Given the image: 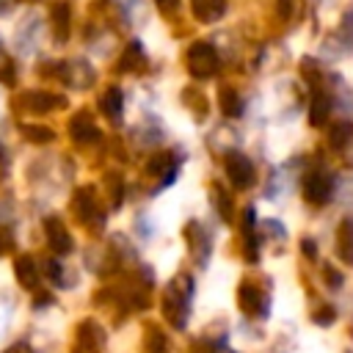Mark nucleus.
I'll return each instance as SVG.
<instances>
[{
	"instance_id": "obj_22",
	"label": "nucleus",
	"mask_w": 353,
	"mask_h": 353,
	"mask_svg": "<svg viewBox=\"0 0 353 353\" xmlns=\"http://www.w3.org/2000/svg\"><path fill=\"white\" fill-rule=\"evenodd\" d=\"M165 347H168V342L157 334V328H152V342H149V350L152 353H165Z\"/></svg>"
},
{
	"instance_id": "obj_20",
	"label": "nucleus",
	"mask_w": 353,
	"mask_h": 353,
	"mask_svg": "<svg viewBox=\"0 0 353 353\" xmlns=\"http://www.w3.org/2000/svg\"><path fill=\"white\" fill-rule=\"evenodd\" d=\"M22 132H25V138L39 141V143L52 141V130H47V127H22Z\"/></svg>"
},
{
	"instance_id": "obj_2",
	"label": "nucleus",
	"mask_w": 353,
	"mask_h": 353,
	"mask_svg": "<svg viewBox=\"0 0 353 353\" xmlns=\"http://www.w3.org/2000/svg\"><path fill=\"white\" fill-rule=\"evenodd\" d=\"M185 63H188V72H190L193 77L207 80V77H212V74L218 72L221 58H218V52H215L212 44L196 41V44H190V50H188V55H185Z\"/></svg>"
},
{
	"instance_id": "obj_1",
	"label": "nucleus",
	"mask_w": 353,
	"mask_h": 353,
	"mask_svg": "<svg viewBox=\"0 0 353 353\" xmlns=\"http://www.w3.org/2000/svg\"><path fill=\"white\" fill-rule=\"evenodd\" d=\"M190 295H193V279L188 273H179L168 287H165V295H163V314L168 317V323L174 328H185L188 323V303H190Z\"/></svg>"
},
{
	"instance_id": "obj_7",
	"label": "nucleus",
	"mask_w": 353,
	"mask_h": 353,
	"mask_svg": "<svg viewBox=\"0 0 353 353\" xmlns=\"http://www.w3.org/2000/svg\"><path fill=\"white\" fill-rule=\"evenodd\" d=\"M190 8H193V17L199 22H215L223 17L226 0H190Z\"/></svg>"
},
{
	"instance_id": "obj_9",
	"label": "nucleus",
	"mask_w": 353,
	"mask_h": 353,
	"mask_svg": "<svg viewBox=\"0 0 353 353\" xmlns=\"http://www.w3.org/2000/svg\"><path fill=\"white\" fill-rule=\"evenodd\" d=\"M69 130H72V138H74L77 143H91V141L99 138V130L94 127V121H91L85 113H77V116L72 119Z\"/></svg>"
},
{
	"instance_id": "obj_10",
	"label": "nucleus",
	"mask_w": 353,
	"mask_h": 353,
	"mask_svg": "<svg viewBox=\"0 0 353 353\" xmlns=\"http://www.w3.org/2000/svg\"><path fill=\"white\" fill-rule=\"evenodd\" d=\"M74 212L80 215V221L91 223L97 218V199H94V188H80L74 193Z\"/></svg>"
},
{
	"instance_id": "obj_15",
	"label": "nucleus",
	"mask_w": 353,
	"mask_h": 353,
	"mask_svg": "<svg viewBox=\"0 0 353 353\" xmlns=\"http://www.w3.org/2000/svg\"><path fill=\"white\" fill-rule=\"evenodd\" d=\"M328 143H331L334 149H347V146L353 143V121H339L336 127H331Z\"/></svg>"
},
{
	"instance_id": "obj_26",
	"label": "nucleus",
	"mask_w": 353,
	"mask_h": 353,
	"mask_svg": "<svg viewBox=\"0 0 353 353\" xmlns=\"http://www.w3.org/2000/svg\"><path fill=\"white\" fill-rule=\"evenodd\" d=\"M303 251H306L309 256H314V245H312V240H303Z\"/></svg>"
},
{
	"instance_id": "obj_6",
	"label": "nucleus",
	"mask_w": 353,
	"mask_h": 353,
	"mask_svg": "<svg viewBox=\"0 0 353 353\" xmlns=\"http://www.w3.org/2000/svg\"><path fill=\"white\" fill-rule=\"evenodd\" d=\"M44 234H47V243L52 245L55 254H69V251H72V234H69V229L63 226L61 218L50 215V218L44 221Z\"/></svg>"
},
{
	"instance_id": "obj_18",
	"label": "nucleus",
	"mask_w": 353,
	"mask_h": 353,
	"mask_svg": "<svg viewBox=\"0 0 353 353\" xmlns=\"http://www.w3.org/2000/svg\"><path fill=\"white\" fill-rule=\"evenodd\" d=\"M221 110H223L226 116H240L243 102H240L237 91H232V88H221Z\"/></svg>"
},
{
	"instance_id": "obj_17",
	"label": "nucleus",
	"mask_w": 353,
	"mask_h": 353,
	"mask_svg": "<svg viewBox=\"0 0 353 353\" xmlns=\"http://www.w3.org/2000/svg\"><path fill=\"white\" fill-rule=\"evenodd\" d=\"M25 99H28V108H30L33 113H47V110L55 105V97H52V94H44V91H33V94H28Z\"/></svg>"
},
{
	"instance_id": "obj_12",
	"label": "nucleus",
	"mask_w": 353,
	"mask_h": 353,
	"mask_svg": "<svg viewBox=\"0 0 353 353\" xmlns=\"http://www.w3.org/2000/svg\"><path fill=\"white\" fill-rule=\"evenodd\" d=\"M185 234H188V243H190V248H193V256L199 259V265H204V262H207V254H210V243H207L204 229H201L199 223H190V226L185 229Z\"/></svg>"
},
{
	"instance_id": "obj_21",
	"label": "nucleus",
	"mask_w": 353,
	"mask_h": 353,
	"mask_svg": "<svg viewBox=\"0 0 353 353\" xmlns=\"http://www.w3.org/2000/svg\"><path fill=\"white\" fill-rule=\"evenodd\" d=\"M44 273L55 281V284H63V268H61V262H55V259H50L47 265H44Z\"/></svg>"
},
{
	"instance_id": "obj_4",
	"label": "nucleus",
	"mask_w": 353,
	"mask_h": 353,
	"mask_svg": "<svg viewBox=\"0 0 353 353\" xmlns=\"http://www.w3.org/2000/svg\"><path fill=\"white\" fill-rule=\"evenodd\" d=\"M226 176H229L232 188L245 190V188L254 185V163L243 152H229V157H226Z\"/></svg>"
},
{
	"instance_id": "obj_19",
	"label": "nucleus",
	"mask_w": 353,
	"mask_h": 353,
	"mask_svg": "<svg viewBox=\"0 0 353 353\" xmlns=\"http://www.w3.org/2000/svg\"><path fill=\"white\" fill-rule=\"evenodd\" d=\"M141 61H143V55H141V44H138V41H132V44L127 47L124 58L119 61V69H135Z\"/></svg>"
},
{
	"instance_id": "obj_24",
	"label": "nucleus",
	"mask_w": 353,
	"mask_h": 353,
	"mask_svg": "<svg viewBox=\"0 0 353 353\" xmlns=\"http://www.w3.org/2000/svg\"><path fill=\"white\" fill-rule=\"evenodd\" d=\"M157 3V8L163 11V14H174L176 8H179V0H154Z\"/></svg>"
},
{
	"instance_id": "obj_8",
	"label": "nucleus",
	"mask_w": 353,
	"mask_h": 353,
	"mask_svg": "<svg viewBox=\"0 0 353 353\" xmlns=\"http://www.w3.org/2000/svg\"><path fill=\"white\" fill-rule=\"evenodd\" d=\"M99 108H102V113H105L110 121H119V119H121V110H124V94H121V88H119V85L105 88V94H102V99H99Z\"/></svg>"
},
{
	"instance_id": "obj_23",
	"label": "nucleus",
	"mask_w": 353,
	"mask_h": 353,
	"mask_svg": "<svg viewBox=\"0 0 353 353\" xmlns=\"http://www.w3.org/2000/svg\"><path fill=\"white\" fill-rule=\"evenodd\" d=\"M314 323H320V325H331V323H334V312H331V306H323V312L314 314Z\"/></svg>"
},
{
	"instance_id": "obj_13",
	"label": "nucleus",
	"mask_w": 353,
	"mask_h": 353,
	"mask_svg": "<svg viewBox=\"0 0 353 353\" xmlns=\"http://www.w3.org/2000/svg\"><path fill=\"white\" fill-rule=\"evenodd\" d=\"M14 270H17V279H19V284H22L25 290H36V284H39V273H36L30 256H19L17 265H14Z\"/></svg>"
},
{
	"instance_id": "obj_16",
	"label": "nucleus",
	"mask_w": 353,
	"mask_h": 353,
	"mask_svg": "<svg viewBox=\"0 0 353 353\" xmlns=\"http://www.w3.org/2000/svg\"><path fill=\"white\" fill-rule=\"evenodd\" d=\"M52 30L58 33V41H66L69 36V6L66 3H58L52 8Z\"/></svg>"
},
{
	"instance_id": "obj_14",
	"label": "nucleus",
	"mask_w": 353,
	"mask_h": 353,
	"mask_svg": "<svg viewBox=\"0 0 353 353\" xmlns=\"http://www.w3.org/2000/svg\"><path fill=\"white\" fill-rule=\"evenodd\" d=\"M328 113H331V99L325 94H314L312 99V108H309V121L312 127H320L328 121Z\"/></svg>"
},
{
	"instance_id": "obj_27",
	"label": "nucleus",
	"mask_w": 353,
	"mask_h": 353,
	"mask_svg": "<svg viewBox=\"0 0 353 353\" xmlns=\"http://www.w3.org/2000/svg\"><path fill=\"white\" fill-rule=\"evenodd\" d=\"M0 154H3V149H0Z\"/></svg>"
},
{
	"instance_id": "obj_3",
	"label": "nucleus",
	"mask_w": 353,
	"mask_h": 353,
	"mask_svg": "<svg viewBox=\"0 0 353 353\" xmlns=\"http://www.w3.org/2000/svg\"><path fill=\"white\" fill-rule=\"evenodd\" d=\"M301 190L309 204H325L334 193V176L328 171H309L301 182Z\"/></svg>"
},
{
	"instance_id": "obj_5",
	"label": "nucleus",
	"mask_w": 353,
	"mask_h": 353,
	"mask_svg": "<svg viewBox=\"0 0 353 353\" xmlns=\"http://www.w3.org/2000/svg\"><path fill=\"white\" fill-rule=\"evenodd\" d=\"M237 301H240V309L245 314H256V317H268V309H270V298L265 292H259L256 287H251L248 281L240 284V292H237Z\"/></svg>"
},
{
	"instance_id": "obj_25",
	"label": "nucleus",
	"mask_w": 353,
	"mask_h": 353,
	"mask_svg": "<svg viewBox=\"0 0 353 353\" xmlns=\"http://www.w3.org/2000/svg\"><path fill=\"white\" fill-rule=\"evenodd\" d=\"M325 276H328V281H331V290H339V287H342V276H339V273H334V268H331V265H325Z\"/></svg>"
},
{
	"instance_id": "obj_11",
	"label": "nucleus",
	"mask_w": 353,
	"mask_h": 353,
	"mask_svg": "<svg viewBox=\"0 0 353 353\" xmlns=\"http://www.w3.org/2000/svg\"><path fill=\"white\" fill-rule=\"evenodd\" d=\"M336 251L347 265H353V218H345L339 223V229H336Z\"/></svg>"
}]
</instances>
